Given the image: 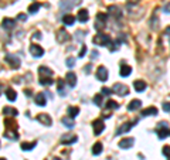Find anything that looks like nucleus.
<instances>
[{"label": "nucleus", "mask_w": 170, "mask_h": 160, "mask_svg": "<svg viewBox=\"0 0 170 160\" xmlns=\"http://www.w3.org/2000/svg\"><path fill=\"white\" fill-rule=\"evenodd\" d=\"M156 135L159 139H166L170 135V129L167 126V122H159L156 128Z\"/></svg>", "instance_id": "1"}, {"label": "nucleus", "mask_w": 170, "mask_h": 160, "mask_svg": "<svg viewBox=\"0 0 170 160\" xmlns=\"http://www.w3.org/2000/svg\"><path fill=\"white\" fill-rule=\"evenodd\" d=\"M106 20H108V14L106 13H98L96 14V20H95V28L98 31L104 30L106 24Z\"/></svg>", "instance_id": "2"}, {"label": "nucleus", "mask_w": 170, "mask_h": 160, "mask_svg": "<svg viewBox=\"0 0 170 160\" xmlns=\"http://www.w3.org/2000/svg\"><path fill=\"white\" fill-rule=\"evenodd\" d=\"M92 41L96 46H109L111 44V38L106 34H96L95 37L92 38Z\"/></svg>", "instance_id": "3"}, {"label": "nucleus", "mask_w": 170, "mask_h": 160, "mask_svg": "<svg viewBox=\"0 0 170 160\" xmlns=\"http://www.w3.org/2000/svg\"><path fill=\"white\" fill-rule=\"evenodd\" d=\"M4 60H6V62L10 65V67L13 68V70H17V68L20 67V58L17 56H13V54H6V57H4Z\"/></svg>", "instance_id": "4"}, {"label": "nucleus", "mask_w": 170, "mask_h": 160, "mask_svg": "<svg viewBox=\"0 0 170 160\" xmlns=\"http://www.w3.org/2000/svg\"><path fill=\"white\" fill-rule=\"evenodd\" d=\"M112 91H114L115 94H118V95H121V96H126L128 94H129V88H128L126 85H124V84H115Z\"/></svg>", "instance_id": "5"}, {"label": "nucleus", "mask_w": 170, "mask_h": 160, "mask_svg": "<svg viewBox=\"0 0 170 160\" xmlns=\"http://www.w3.org/2000/svg\"><path fill=\"white\" fill-rule=\"evenodd\" d=\"M81 2H82V0H61L60 7H61L62 10H70V9H72L74 6L81 4Z\"/></svg>", "instance_id": "6"}, {"label": "nucleus", "mask_w": 170, "mask_h": 160, "mask_svg": "<svg viewBox=\"0 0 170 160\" xmlns=\"http://www.w3.org/2000/svg\"><path fill=\"white\" fill-rule=\"evenodd\" d=\"M96 78H98V81H101V82H105V81L108 80V70H106L104 65H101V67L96 70Z\"/></svg>", "instance_id": "7"}, {"label": "nucleus", "mask_w": 170, "mask_h": 160, "mask_svg": "<svg viewBox=\"0 0 170 160\" xmlns=\"http://www.w3.org/2000/svg\"><path fill=\"white\" fill-rule=\"evenodd\" d=\"M92 126H94V133L95 135H101L105 129V125H104V120L102 119H96L92 122Z\"/></svg>", "instance_id": "8"}, {"label": "nucleus", "mask_w": 170, "mask_h": 160, "mask_svg": "<svg viewBox=\"0 0 170 160\" xmlns=\"http://www.w3.org/2000/svg\"><path fill=\"white\" fill-rule=\"evenodd\" d=\"M37 120L40 123H43L44 126H51V125H53V119H51V116L47 115V114H40L37 116Z\"/></svg>", "instance_id": "9"}, {"label": "nucleus", "mask_w": 170, "mask_h": 160, "mask_svg": "<svg viewBox=\"0 0 170 160\" xmlns=\"http://www.w3.org/2000/svg\"><path fill=\"white\" fill-rule=\"evenodd\" d=\"M30 52H31V56H33V57L40 58V57L44 54V50L41 48L40 46H37V44H31V46H30Z\"/></svg>", "instance_id": "10"}, {"label": "nucleus", "mask_w": 170, "mask_h": 160, "mask_svg": "<svg viewBox=\"0 0 170 160\" xmlns=\"http://www.w3.org/2000/svg\"><path fill=\"white\" fill-rule=\"evenodd\" d=\"M138 123V119H135L133 122H126V123H124L119 129L116 130V135H122V133H125V132H128V130H130L133 128V125H136Z\"/></svg>", "instance_id": "11"}, {"label": "nucleus", "mask_w": 170, "mask_h": 160, "mask_svg": "<svg viewBox=\"0 0 170 160\" xmlns=\"http://www.w3.org/2000/svg\"><path fill=\"white\" fill-rule=\"evenodd\" d=\"M70 38H71L70 34H68L64 28H60V30L57 31V40H58V43H65V41H68Z\"/></svg>", "instance_id": "12"}, {"label": "nucleus", "mask_w": 170, "mask_h": 160, "mask_svg": "<svg viewBox=\"0 0 170 160\" xmlns=\"http://www.w3.org/2000/svg\"><path fill=\"white\" fill-rule=\"evenodd\" d=\"M65 81H67V84L71 86V88H74V86L77 85V75H75L74 72H71V71H70V72L65 75Z\"/></svg>", "instance_id": "13"}, {"label": "nucleus", "mask_w": 170, "mask_h": 160, "mask_svg": "<svg viewBox=\"0 0 170 160\" xmlns=\"http://www.w3.org/2000/svg\"><path fill=\"white\" fill-rule=\"evenodd\" d=\"M75 142H77V136L71 135V133L64 135L61 138V143H62V145H71V143H75Z\"/></svg>", "instance_id": "14"}, {"label": "nucleus", "mask_w": 170, "mask_h": 160, "mask_svg": "<svg viewBox=\"0 0 170 160\" xmlns=\"http://www.w3.org/2000/svg\"><path fill=\"white\" fill-rule=\"evenodd\" d=\"M133 143H135V139L133 138H125L119 142V148L121 149H129L130 146H133Z\"/></svg>", "instance_id": "15"}, {"label": "nucleus", "mask_w": 170, "mask_h": 160, "mask_svg": "<svg viewBox=\"0 0 170 160\" xmlns=\"http://www.w3.org/2000/svg\"><path fill=\"white\" fill-rule=\"evenodd\" d=\"M38 75H40V78H51L53 77V71L47 67H40L38 68Z\"/></svg>", "instance_id": "16"}, {"label": "nucleus", "mask_w": 170, "mask_h": 160, "mask_svg": "<svg viewBox=\"0 0 170 160\" xmlns=\"http://www.w3.org/2000/svg\"><path fill=\"white\" fill-rule=\"evenodd\" d=\"M3 114L4 116H9V118H14L19 115V111L16 108H12V106H4L3 108Z\"/></svg>", "instance_id": "17"}, {"label": "nucleus", "mask_w": 170, "mask_h": 160, "mask_svg": "<svg viewBox=\"0 0 170 160\" xmlns=\"http://www.w3.org/2000/svg\"><path fill=\"white\" fill-rule=\"evenodd\" d=\"M4 126H6V130H17V123L12 118L4 119Z\"/></svg>", "instance_id": "18"}, {"label": "nucleus", "mask_w": 170, "mask_h": 160, "mask_svg": "<svg viewBox=\"0 0 170 160\" xmlns=\"http://www.w3.org/2000/svg\"><path fill=\"white\" fill-rule=\"evenodd\" d=\"M133 86H135V91L136 92H143V91L146 90V82L145 81H140V80H138V81H135L133 82Z\"/></svg>", "instance_id": "19"}, {"label": "nucleus", "mask_w": 170, "mask_h": 160, "mask_svg": "<svg viewBox=\"0 0 170 160\" xmlns=\"http://www.w3.org/2000/svg\"><path fill=\"white\" fill-rule=\"evenodd\" d=\"M140 115H142V116H156V115H158V109H156L155 106H149V108L143 109Z\"/></svg>", "instance_id": "20"}, {"label": "nucleus", "mask_w": 170, "mask_h": 160, "mask_svg": "<svg viewBox=\"0 0 170 160\" xmlns=\"http://www.w3.org/2000/svg\"><path fill=\"white\" fill-rule=\"evenodd\" d=\"M34 99H36V104H37V105H40V106H46V104H47L46 94H43V92L37 94V95L34 96Z\"/></svg>", "instance_id": "21"}, {"label": "nucleus", "mask_w": 170, "mask_h": 160, "mask_svg": "<svg viewBox=\"0 0 170 160\" xmlns=\"http://www.w3.org/2000/svg\"><path fill=\"white\" fill-rule=\"evenodd\" d=\"M140 106H142V102H140L139 99H133V101L129 102V105H128V109H129V111L132 112V111H136V109H139Z\"/></svg>", "instance_id": "22"}, {"label": "nucleus", "mask_w": 170, "mask_h": 160, "mask_svg": "<svg viewBox=\"0 0 170 160\" xmlns=\"http://www.w3.org/2000/svg\"><path fill=\"white\" fill-rule=\"evenodd\" d=\"M130 72H132V68H130L129 65H126L125 62H122L121 70H119V74H121L122 77H128V75H130Z\"/></svg>", "instance_id": "23"}, {"label": "nucleus", "mask_w": 170, "mask_h": 160, "mask_svg": "<svg viewBox=\"0 0 170 160\" xmlns=\"http://www.w3.org/2000/svg\"><path fill=\"white\" fill-rule=\"evenodd\" d=\"M78 20H80L81 23H85V22H88V19H90V14H88V10H80L78 12V17H77Z\"/></svg>", "instance_id": "24"}, {"label": "nucleus", "mask_w": 170, "mask_h": 160, "mask_svg": "<svg viewBox=\"0 0 170 160\" xmlns=\"http://www.w3.org/2000/svg\"><path fill=\"white\" fill-rule=\"evenodd\" d=\"M36 145H37V142H23L20 148L27 152V150H33V149L36 148Z\"/></svg>", "instance_id": "25"}, {"label": "nucleus", "mask_w": 170, "mask_h": 160, "mask_svg": "<svg viewBox=\"0 0 170 160\" xmlns=\"http://www.w3.org/2000/svg\"><path fill=\"white\" fill-rule=\"evenodd\" d=\"M62 23H64L65 26H72L75 23V17L72 14H65L64 17H62Z\"/></svg>", "instance_id": "26"}, {"label": "nucleus", "mask_w": 170, "mask_h": 160, "mask_svg": "<svg viewBox=\"0 0 170 160\" xmlns=\"http://www.w3.org/2000/svg\"><path fill=\"white\" fill-rule=\"evenodd\" d=\"M14 24H16V22L13 19H4L3 20V28H6V30H12L13 27H14Z\"/></svg>", "instance_id": "27"}, {"label": "nucleus", "mask_w": 170, "mask_h": 160, "mask_svg": "<svg viewBox=\"0 0 170 160\" xmlns=\"http://www.w3.org/2000/svg\"><path fill=\"white\" fill-rule=\"evenodd\" d=\"M6 96H7V99H9L10 102H13V101H16V98H17V94H16L14 90L7 88V90H6Z\"/></svg>", "instance_id": "28"}, {"label": "nucleus", "mask_w": 170, "mask_h": 160, "mask_svg": "<svg viewBox=\"0 0 170 160\" xmlns=\"http://www.w3.org/2000/svg\"><path fill=\"white\" fill-rule=\"evenodd\" d=\"M67 112H68V116H70V118H72V119H74V118L77 116L78 114H80V108H78V106H70Z\"/></svg>", "instance_id": "29"}, {"label": "nucleus", "mask_w": 170, "mask_h": 160, "mask_svg": "<svg viewBox=\"0 0 170 160\" xmlns=\"http://www.w3.org/2000/svg\"><path fill=\"white\" fill-rule=\"evenodd\" d=\"M4 136L12 139V140H14V139L19 138V132L17 130H4Z\"/></svg>", "instance_id": "30"}, {"label": "nucleus", "mask_w": 170, "mask_h": 160, "mask_svg": "<svg viewBox=\"0 0 170 160\" xmlns=\"http://www.w3.org/2000/svg\"><path fill=\"white\" fill-rule=\"evenodd\" d=\"M62 123H64L65 126L67 128H70V129H71V128H74V119H72V118H70V116H64L62 118Z\"/></svg>", "instance_id": "31"}, {"label": "nucleus", "mask_w": 170, "mask_h": 160, "mask_svg": "<svg viewBox=\"0 0 170 160\" xmlns=\"http://www.w3.org/2000/svg\"><path fill=\"white\" fill-rule=\"evenodd\" d=\"M92 153L95 154V156H98V154L102 153V143L101 142H96L95 145L92 146Z\"/></svg>", "instance_id": "32"}, {"label": "nucleus", "mask_w": 170, "mask_h": 160, "mask_svg": "<svg viewBox=\"0 0 170 160\" xmlns=\"http://www.w3.org/2000/svg\"><path fill=\"white\" fill-rule=\"evenodd\" d=\"M57 86H58V94L61 96H65V90H64V81L58 80L57 81Z\"/></svg>", "instance_id": "33"}, {"label": "nucleus", "mask_w": 170, "mask_h": 160, "mask_svg": "<svg viewBox=\"0 0 170 160\" xmlns=\"http://www.w3.org/2000/svg\"><path fill=\"white\" fill-rule=\"evenodd\" d=\"M106 108L109 109H118L119 108V104L115 101H112V99H108V102H106Z\"/></svg>", "instance_id": "34"}, {"label": "nucleus", "mask_w": 170, "mask_h": 160, "mask_svg": "<svg viewBox=\"0 0 170 160\" xmlns=\"http://www.w3.org/2000/svg\"><path fill=\"white\" fill-rule=\"evenodd\" d=\"M109 46H111V51H116V50L121 47V41H119V38H116V40L112 44H109Z\"/></svg>", "instance_id": "35"}, {"label": "nucleus", "mask_w": 170, "mask_h": 160, "mask_svg": "<svg viewBox=\"0 0 170 160\" xmlns=\"http://www.w3.org/2000/svg\"><path fill=\"white\" fill-rule=\"evenodd\" d=\"M54 81H53V77L51 78H40V84L41 85H51V84H53Z\"/></svg>", "instance_id": "36"}, {"label": "nucleus", "mask_w": 170, "mask_h": 160, "mask_svg": "<svg viewBox=\"0 0 170 160\" xmlns=\"http://www.w3.org/2000/svg\"><path fill=\"white\" fill-rule=\"evenodd\" d=\"M38 9H40V3H37V2H36V3H33L30 7H28V13H36Z\"/></svg>", "instance_id": "37"}, {"label": "nucleus", "mask_w": 170, "mask_h": 160, "mask_svg": "<svg viewBox=\"0 0 170 160\" xmlns=\"http://www.w3.org/2000/svg\"><path fill=\"white\" fill-rule=\"evenodd\" d=\"M94 104L98 105V106H101V105H102V95H101V94H98V95L94 96Z\"/></svg>", "instance_id": "38"}, {"label": "nucleus", "mask_w": 170, "mask_h": 160, "mask_svg": "<svg viewBox=\"0 0 170 160\" xmlns=\"http://www.w3.org/2000/svg\"><path fill=\"white\" fill-rule=\"evenodd\" d=\"M162 152H163V154H164V156H166V157H169V159H170V146H164V148H163V150H162Z\"/></svg>", "instance_id": "39"}, {"label": "nucleus", "mask_w": 170, "mask_h": 160, "mask_svg": "<svg viewBox=\"0 0 170 160\" xmlns=\"http://www.w3.org/2000/svg\"><path fill=\"white\" fill-rule=\"evenodd\" d=\"M101 95H111L112 94V90H109V88H105V86H104V88H102L101 90Z\"/></svg>", "instance_id": "40"}, {"label": "nucleus", "mask_w": 170, "mask_h": 160, "mask_svg": "<svg viewBox=\"0 0 170 160\" xmlns=\"http://www.w3.org/2000/svg\"><path fill=\"white\" fill-rule=\"evenodd\" d=\"M85 52H87V46H82V48H81V51H80V58H82L84 56H85Z\"/></svg>", "instance_id": "41"}, {"label": "nucleus", "mask_w": 170, "mask_h": 160, "mask_svg": "<svg viewBox=\"0 0 170 160\" xmlns=\"http://www.w3.org/2000/svg\"><path fill=\"white\" fill-rule=\"evenodd\" d=\"M99 57V52L96 51V50H94L92 52H91V60H96Z\"/></svg>", "instance_id": "42"}, {"label": "nucleus", "mask_w": 170, "mask_h": 160, "mask_svg": "<svg viewBox=\"0 0 170 160\" xmlns=\"http://www.w3.org/2000/svg\"><path fill=\"white\" fill-rule=\"evenodd\" d=\"M67 65H68L70 68L74 67V65H75V60H74V58H68V60H67Z\"/></svg>", "instance_id": "43"}, {"label": "nucleus", "mask_w": 170, "mask_h": 160, "mask_svg": "<svg viewBox=\"0 0 170 160\" xmlns=\"http://www.w3.org/2000/svg\"><path fill=\"white\" fill-rule=\"evenodd\" d=\"M163 111L164 112H170V102H164L163 104Z\"/></svg>", "instance_id": "44"}, {"label": "nucleus", "mask_w": 170, "mask_h": 160, "mask_svg": "<svg viewBox=\"0 0 170 160\" xmlns=\"http://www.w3.org/2000/svg\"><path fill=\"white\" fill-rule=\"evenodd\" d=\"M91 68H92V65H91V64H88L87 67L84 68V71H85V72H87V74H90V72H91Z\"/></svg>", "instance_id": "45"}, {"label": "nucleus", "mask_w": 170, "mask_h": 160, "mask_svg": "<svg viewBox=\"0 0 170 160\" xmlns=\"http://www.w3.org/2000/svg\"><path fill=\"white\" fill-rule=\"evenodd\" d=\"M164 12H166V13H170V2L166 4V6H164Z\"/></svg>", "instance_id": "46"}, {"label": "nucleus", "mask_w": 170, "mask_h": 160, "mask_svg": "<svg viewBox=\"0 0 170 160\" xmlns=\"http://www.w3.org/2000/svg\"><path fill=\"white\" fill-rule=\"evenodd\" d=\"M24 92H26V95H27V96H31V95H33V94H31V91H30V90H26Z\"/></svg>", "instance_id": "47"}, {"label": "nucleus", "mask_w": 170, "mask_h": 160, "mask_svg": "<svg viewBox=\"0 0 170 160\" xmlns=\"http://www.w3.org/2000/svg\"><path fill=\"white\" fill-rule=\"evenodd\" d=\"M19 20H26V14H19Z\"/></svg>", "instance_id": "48"}, {"label": "nucleus", "mask_w": 170, "mask_h": 160, "mask_svg": "<svg viewBox=\"0 0 170 160\" xmlns=\"http://www.w3.org/2000/svg\"><path fill=\"white\" fill-rule=\"evenodd\" d=\"M34 38H41V34L40 33H36V34H34Z\"/></svg>", "instance_id": "49"}, {"label": "nucleus", "mask_w": 170, "mask_h": 160, "mask_svg": "<svg viewBox=\"0 0 170 160\" xmlns=\"http://www.w3.org/2000/svg\"><path fill=\"white\" fill-rule=\"evenodd\" d=\"M166 33H170V27H167V28H166Z\"/></svg>", "instance_id": "50"}, {"label": "nucleus", "mask_w": 170, "mask_h": 160, "mask_svg": "<svg viewBox=\"0 0 170 160\" xmlns=\"http://www.w3.org/2000/svg\"><path fill=\"white\" fill-rule=\"evenodd\" d=\"M53 160H60V159H58V157H54V159H53Z\"/></svg>", "instance_id": "51"}, {"label": "nucleus", "mask_w": 170, "mask_h": 160, "mask_svg": "<svg viewBox=\"0 0 170 160\" xmlns=\"http://www.w3.org/2000/svg\"><path fill=\"white\" fill-rule=\"evenodd\" d=\"M0 160H6V159H3V157H0Z\"/></svg>", "instance_id": "52"}, {"label": "nucleus", "mask_w": 170, "mask_h": 160, "mask_svg": "<svg viewBox=\"0 0 170 160\" xmlns=\"http://www.w3.org/2000/svg\"><path fill=\"white\" fill-rule=\"evenodd\" d=\"M169 160H170V159H169Z\"/></svg>", "instance_id": "53"}]
</instances>
